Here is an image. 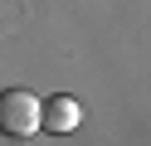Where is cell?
<instances>
[{
	"label": "cell",
	"instance_id": "cell-1",
	"mask_svg": "<svg viewBox=\"0 0 151 146\" xmlns=\"http://www.w3.org/2000/svg\"><path fill=\"white\" fill-rule=\"evenodd\" d=\"M39 132V97L29 88H5L0 93V136H34Z\"/></svg>",
	"mask_w": 151,
	"mask_h": 146
},
{
	"label": "cell",
	"instance_id": "cell-2",
	"mask_svg": "<svg viewBox=\"0 0 151 146\" xmlns=\"http://www.w3.org/2000/svg\"><path fill=\"white\" fill-rule=\"evenodd\" d=\"M83 127V102L68 93H54L39 102V132H54V136H68Z\"/></svg>",
	"mask_w": 151,
	"mask_h": 146
}]
</instances>
